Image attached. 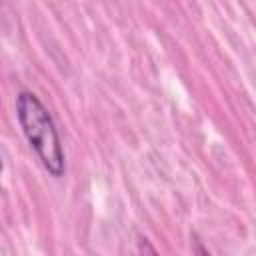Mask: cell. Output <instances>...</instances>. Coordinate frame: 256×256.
Returning <instances> with one entry per match:
<instances>
[{
    "instance_id": "obj_1",
    "label": "cell",
    "mask_w": 256,
    "mask_h": 256,
    "mask_svg": "<svg viewBox=\"0 0 256 256\" xmlns=\"http://www.w3.org/2000/svg\"><path fill=\"white\" fill-rule=\"evenodd\" d=\"M16 118H18V124L22 128L28 144L32 146L34 154L38 156L40 164L44 166V170L54 178L64 176L66 154L62 148L58 128H56L54 118L48 112V108L40 102V98L34 92H30V90L18 92Z\"/></svg>"
},
{
    "instance_id": "obj_2",
    "label": "cell",
    "mask_w": 256,
    "mask_h": 256,
    "mask_svg": "<svg viewBox=\"0 0 256 256\" xmlns=\"http://www.w3.org/2000/svg\"><path fill=\"white\" fill-rule=\"evenodd\" d=\"M138 256H160L158 250L152 246V242L144 236L138 238Z\"/></svg>"
},
{
    "instance_id": "obj_3",
    "label": "cell",
    "mask_w": 256,
    "mask_h": 256,
    "mask_svg": "<svg viewBox=\"0 0 256 256\" xmlns=\"http://www.w3.org/2000/svg\"><path fill=\"white\" fill-rule=\"evenodd\" d=\"M194 256H210V252L204 248L200 240H194Z\"/></svg>"
}]
</instances>
